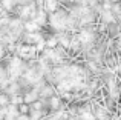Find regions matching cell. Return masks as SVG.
<instances>
[{"label": "cell", "mask_w": 121, "mask_h": 120, "mask_svg": "<svg viewBox=\"0 0 121 120\" xmlns=\"http://www.w3.org/2000/svg\"><path fill=\"white\" fill-rule=\"evenodd\" d=\"M51 23H52V26L55 28V29H65L66 25L69 23V18L66 17V14H63V12H57V14H54L52 17H51Z\"/></svg>", "instance_id": "cell-1"}, {"label": "cell", "mask_w": 121, "mask_h": 120, "mask_svg": "<svg viewBox=\"0 0 121 120\" xmlns=\"http://www.w3.org/2000/svg\"><path fill=\"white\" fill-rule=\"evenodd\" d=\"M94 32H92L91 29H84V31H81L80 34H78V37L77 39L80 40V43H83V45H89V43H92L94 42Z\"/></svg>", "instance_id": "cell-2"}, {"label": "cell", "mask_w": 121, "mask_h": 120, "mask_svg": "<svg viewBox=\"0 0 121 120\" xmlns=\"http://www.w3.org/2000/svg\"><path fill=\"white\" fill-rule=\"evenodd\" d=\"M18 52H20L22 57L29 59L35 54V48H32V46H20V48H18Z\"/></svg>", "instance_id": "cell-3"}, {"label": "cell", "mask_w": 121, "mask_h": 120, "mask_svg": "<svg viewBox=\"0 0 121 120\" xmlns=\"http://www.w3.org/2000/svg\"><path fill=\"white\" fill-rule=\"evenodd\" d=\"M57 8H58V2L57 0H44V11L55 12Z\"/></svg>", "instance_id": "cell-4"}, {"label": "cell", "mask_w": 121, "mask_h": 120, "mask_svg": "<svg viewBox=\"0 0 121 120\" xmlns=\"http://www.w3.org/2000/svg\"><path fill=\"white\" fill-rule=\"evenodd\" d=\"M101 17H103L104 23H113V22H115V15H113V12L110 11V9H104V11L101 12Z\"/></svg>", "instance_id": "cell-5"}, {"label": "cell", "mask_w": 121, "mask_h": 120, "mask_svg": "<svg viewBox=\"0 0 121 120\" xmlns=\"http://www.w3.org/2000/svg\"><path fill=\"white\" fill-rule=\"evenodd\" d=\"M34 20L37 22L39 25H43L44 22H46V12H43V11H40V12H34Z\"/></svg>", "instance_id": "cell-6"}, {"label": "cell", "mask_w": 121, "mask_h": 120, "mask_svg": "<svg viewBox=\"0 0 121 120\" xmlns=\"http://www.w3.org/2000/svg\"><path fill=\"white\" fill-rule=\"evenodd\" d=\"M39 26H40V25L37 23L35 20H31V22H28V23L25 25V29H26V31H29V32H34V31H37V29H39Z\"/></svg>", "instance_id": "cell-7"}, {"label": "cell", "mask_w": 121, "mask_h": 120, "mask_svg": "<svg viewBox=\"0 0 121 120\" xmlns=\"http://www.w3.org/2000/svg\"><path fill=\"white\" fill-rule=\"evenodd\" d=\"M15 2H17V0H3L2 5H3V8H5V9H11L12 6L15 5Z\"/></svg>", "instance_id": "cell-8"}, {"label": "cell", "mask_w": 121, "mask_h": 120, "mask_svg": "<svg viewBox=\"0 0 121 120\" xmlns=\"http://www.w3.org/2000/svg\"><path fill=\"white\" fill-rule=\"evenodd\" d=\"M35 97H37V92H35V91H32V92H29L26 97H25V100H26V102H34Z\"/></svg>", "instance_id": "cell-9"}, {"label": "cell", "mask_w": 121, "mask_h": 120, "mask_svg": "<svg viewBox=\"0 0 121 120\" xmlns=\"http://www.w3.org/2000/svg\"><path fill=\"white\" fill-rule=\"evenodd\" d=\"M81 120H95V117L91 114V112H83V114H81Z\"/></svg>", "instance_id": "cell-10"}, {"label": "cell", "mask_w": 121, "mask_h": 120, "mask_svg": "<svg viewBox=\"0 0 121 120\" xmlns=\"http://www.w3.org/2000/svg\"><path fill=\"white\" fill-rule=\"evenodd\" d=\"M107 117V112L104 111V109H98V112H97V119H106Z\"/></svg>", "instance_id": "cell-11"}, {"label": "cell", "mask_w": 121, "mask_h": 120, "mask_svg": "<svg viewBox=\"0 0 121 120\" xmlns=\"http://www.w3.org/2000/svg\"><path fill=\"white\" fill-rule=\"evenodd\" d=\"M48 45V48H55V45H57V39H49L48 42H44Z\"/></svg>", "instance_id": "cell-12"}, {"label": "cell", "mask_w": 121, "mask_h": 120, "mask_svg": "<svg viewBox=\"0 0 121 120\" xmlns=\"http://www.w3.org/2000/svg\"><path fill=\"white\" fill-rule=\"evenodd\" d=\"M58 105H60V100L57 99V97H52V100H51V106H52V108H58Z\"/></svg>", "instance_id": "cell-13"}, {"label": "cell", "mask_w": 121, "mask_h": 120, "mask_svg": "<svg viewBox=\"0 0 121 120\" xmlns=\"http://www.w3.org/2000/svg\"><path fill=\"white\" fill-rule=\"evenodd\" d=\"M0 105H2V106L8 105V97H6V96H0Z\"/></svg>", "instance_id": "cell-14"}, {"label": "cell", "mask_w": 121, "mask_h": 120, "mask_svg": "<svg viewBox=\"0 0 121 120\" xmlns=\"http://www.w3.org/2000/svg\"><path fill=\"white\" fill-rule=\"evenodd\" d=\"M41 94H43L44 97H46V96H51V94H52V89H51V88H43V92H41Z\"/></svg>", "instance_id": "cell-15"}, {"label": "cell", "mask_w": 121, "mask_h": 120, "mask_svg": "<svg viewBox=\"0 0 121 120\" xmlns=\"http://www.w3.org/2000/svg\"><path fill=\"white\" fill-rule=\"evenodd\" d=\"M23 102V99H22V97H14V99H12V105H15V103H22Z\"/></svg>", "instance_id": "cell-16"}, {"label": "cell", "mask_w": 121, "mask_h": 120, "mask_svg": "<svg viewBox=\"0 0 121 120\" xmlns=\"http://www.w3.org/2000/svg\"><path fill=\"white\" fill-rule=\"evenodd\" d=\"M34 108H35L37 111H40V108H41V103H39V102H37V103H34Z\"/></svg>", "instance_id": "cell-17"}, {"label": "cell", "mask_w": 121, "mask_h": 120, "mask_svg": "<svg viewBox=\"0 0 121 120\" xmlns=\"http://www.w3.org/2000/svg\"><path fill=\"white\" fill-rule=\"evenodd\" d=\"M20 109H22V112H26V111H28V108H26V106H22Z\"/></svg>", "instance_id": "cell-18"}, {"label": "cell", "mask_w": 121, "mask_h": 120, "mask_svg": "<svg viewBox=\"0 0 121 120\" xmlns=\"http://www.w3.org/2000/svg\"><path fill=\"white\" fill-rule=\"evenodd\" d=\"M18 120H29L28 117H25V115H22V117H18Z\"/></svg>", "instance_id": "cell-19"}, {"label": "cell", "mask_w": 121, "mask_h": 120, "mask_svg": "<svg viewBox=\"0 0 121 120\" xmlns=\"http://www.w3.org/2000/svg\"><path fill=\"white\" fill-rule=\"evenodd\" d=\"M3 54V48H2V45H0V55Z\"/></svg>", "instance_id": "cell-20"}]
</instances>
